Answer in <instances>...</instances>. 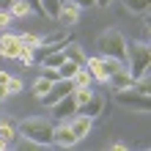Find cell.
Segmentation results:
<instances>
[{"label": "cell", "instance_id": "5bb4252c", "mask_svg": "<svg viewBox=\"0 0 151 151\" xmlns=\"http://www.w3.org/2000/svg\"><path fill=\"white\" fill-rule=\"evenodd\" d=\"M0 137H3L8 146L19 137V132H17V121L11 118V115H0Z\"/></svg>", "mask_w": 151, "mask_h": 151}, {"label": "cell", "instance_id": "52a82bcc", "mask_svg": "<svg viewBox=\"0 0 151 151\" xmlns=\"http://www.w3.org/2000/svg\"><path fill=\"white\" fill-rule=\"evenodd\" d=\"M19 47H22L19 33H8V30H3V36H0V55L8 58V60H17Z\"/></svg>", "mask_w": 151, "mask_h": 151}, {"label": "cell", "instance_id": "603a6c76", "mask_svg": "<svg viewBox=\"0 0 151 151\" xmlns=\"http://www.w3.org/2000/svg\"><path fill=\"white\" fill-rule=\"evenodd\" d=\"M132 88H135V91H140V93H151V80H148V72H146V74H140L135 83H132Z\"/></svg>", "mask_w": 151, "mask_h": 151}, {"label": "cell", "instance_id": "ac0fdd59", "mask_svg": "<svg viewBox=\"0 0 151 151\" xmlns=\"http://www.w3.org/2000/svg\"><path fill=\"white\" fill-rule=\"evenodd\" d=\"M41 8H44V17H50V19H58V11H60V3L63 0H39Z\"/></svg>", "mask_w": 151, "mask_h": 151}, {"label": "cell", "instance_id": "5b68a950", "mask_svg": "<svg viewBox=\"0 0 151 151\" xmlns=\"http://www.w3.org/2000/svg\"><path fill=\"white\" fill-rule=\"evenodd\" d=\"M72 91H74V83H72V80H69V77H58L55 83L50 85V91L41 96V104H44V107H50V104H55L58 99L69 96Z\"/></svg>", "mask_w": 151, "mask_h": 151}, {"label": "cell", "instance_id": "3957f363", "mask_svg": "<svg viewBox=\"0 0 151 151\" xmlns=\"http://www.w3.org/2000/svg\"><path fill=\"white\" fill-rule=\"evenodd\" d=\"M148 60H151L148 41H127V69L135 80L148 72Z\"/></svg>", "mask_w": 151, "mask_h": 151}, {"label": "cell", "instance_id": "9a60e30c", "mask_svg": "<svg viewBox=\"0 0 151 151\" xmlns=\"http://www.w3.org/2000/svg\"><path fill=\"white\" fill-rule=\"evenodd\" d=\"M60 50H63V55H66V60H72V63H77V66H85V52H83V47H80V44H69V41H63V47H60Z\"/></svg>", "mask_w": 151, "mask_h": 151}, {"label": "cell", "instance_id": "d6986e66", "mask_svg": "<svg viewBox=\"0 0 151 151\" xmlns=\"http://www.w3.org/2000/svg\"><path fill=\"white\" fill-rule=\"evenodd\" d=\"M8 14L11 17H28L30 14V3L28 0H14V3L8 6Z\"/></svg>", "mask_w": 151, "mask_h": 151}, {"label": "cell", "instance_id": "8fae6325", "mask_svg": "<svg viewBox=\"0 0 151 151\" xmlns=\"http://www.w3.org/2000/svg\"><path fill=\"white\" fill-rule=\"evenodd\" d=\"M77 113H85V115H91V118L102 115V113H104V96L93 91V93H91V99H88L83 107H77Z\"/></svg>", "mask_w": 151, "mask_h": 151}, {"label": "cell", "instance_id": "ba28073f", "mask_svg": "<svg viewBox=\"0 0 151 151\" xmlns=\"http://www.w3.org/2000/svg\"><path fill=\"white\" fill-rule=\"evenodd\" d=\"M50 110H52V118H58V121H69V118L77 113V102H74V96L69 93V96H63V99H58L55 104H50Z\"/></svg>", "mask_w": 151, "mask_h": 151}, {"label": "cell", "instance_id": "484cf974", "mask_svg": "<svg viewBox=\"0 0 151 151\" xmlns=\"http://www.w3.org/2000/svg\"><path fill=\"white\" fill-rule=\"evenodd\" d=\"M19 41L28 47H41V36L39 33H19Z\"/></svg>", "mask_w": 151, "mask_h": 151}, {"label": "cell", "instance_id": "f546056e", "mask_svg": "<svg viewBox=\"0 0 151 151\" xmlns=\"http://www.w3.org/2000/svg\"><path fill=\"white\" fill-rule=\"evenodd\" d=\"M72 3H77L80 8H88V6H93V0H72Z\"/></svg>", "mask_w": 151, "mask_h": 151}, {"label": "cell", "instance_id": "2e32d148", "mask_svg": "<svg viewBox=\"0 0 151 151\" xmlns=\"http://www.w3.org/2000/svg\"><path fill=\"white\" fill-rule=\"evenodd\" d=\"M63 41H69V33H66V28H60L50 36H41V47H63Z\"/></svg>", "mask_w": 151, "mask_h": 151}, {"label": "cell", "instance_id": "44dd1931", "mask_svg": "<svg viewBox=\"0 0 151 151\" xmlns=\"http://www.w3.org/2000/svg\"><path fill=\"white\" fill-rule=\"evenodd\" d=\"M50 85H52V80H47V77L41 74V77L36 80V83H33V96H36V99H41V96L50 91Z\"/></svg>", "mask_w": 151, "mask_h": 151}, {"label": "cell", "instance_id": "d4e9b609", "mask_svg": "<svg viewBox=\"0 0 151 151\" xmlns=\"http://www.w3.org/2000/svg\"><path fill=\"white\" fill-rule=\"evenodd\" d=\"M77 69H80L77 63H72V60H63V63H60V66H58V74H60V77H69V80H72V77H74V72H77Z\"/></svg>", "mask_w": 151, "mask_h": 151}, {"label": "cell", "instance_id": "30bf717a", "mask_svg": "<svg viewBox=\"0 0 151 151\" xmlns=\"http://www.w3.org/2000/svg\"><path fill=\"white\" fill-rule=\"evenodd\" d=\"M80 8L77 3H72V0H63L60 3V11H58V22L63 25V28H72V25H77V19H80Z\"/></svg>", "mask_w": 151, "mask_h": 151}, {"label": "cell", "instance_id": "9c48e42d", "mask_svg": "<svg viewBox=\"0 0 151 151\" xmlns=\"http://www.w3.org/2000/svg\"><path fill=\"white\" fill-rule=\"evenodd\" d=\"M69 127H72V132H74V137H77V140H83V137L91 135V129H93V118H91V115H85V113H74L72 118H69Z\"/></svg>", "mask_w": 151, "mask_h": 151}, {"label": "cell", "instance_id": "7c38bea8", "mask_svg": "<svg viewBox=\"0 0 151 151\" xmlns=\"http://www.w3.org/2000/svg\"><path fill=\"white\" fill-rule=\"evenodd\" d=\"M85 69H88V74H91V80H96V83H107V72H104L102 55L85 58Z\"/></svg>", "mask_w": 151, "mask_h": 151}, {"label": "cell", "instance_id": "4dcf8cb0", "mask_svg": "<svg viewBox=\"0 0 151 151\" xmlns=\"http://www.w3.org/2000/svg\"><path fill=\"white\" fill-rule=\"evenodd\" d=\"M107 148H113V151H124V148H127V146H124V143H110Z\"/></svg>", "mask_w": 151, "mask_h": 151}, {"label": "cell", "instance_id": "83f0119b", "mask_svg": "<svg viewBox=\"0 0 151 151\" xmlns=\"http://www.w3.org/2000/svg\"><path fill=\"white\" fill-rule=\"evenodd\" d=\"M8 25H11V14L0 8V30H8Z\"/></svg>", "mask_w": 151, "mask_h": 151}, {"label": "cell", "instance_id": "836d02e7", "mask_svg": "<svg viewBox=\"0 0 151 151\" xmlns=\"http://www.w3.org/2000/svg\"><path fill=\"white\" fill-rule=\"evenodd\" d=\"M8 77H11L8 72H0V85H6V83H8Z\"/></svg>", "mask_w": 151, "mask_h": 151}, {"label": "cell", "instance_id": "6da1fadb", "mask_svg": "<svg viewBox=\"0 0 151 151\" xmlns=\"http://www.w3.org/2000/svg\"><path fill=\"white\" fill-rule=\"evenodd\" d=\"M52 127L55 124L44 115H30L17 124V132H19V137L33 140L36 146H52Z\"/></svg>", "mask_w": 151, "mask_h": 151}, {"label": "cell", "instance_id": "4fadbf2b", "mask_svg": "<svg viewBox=\"0 0 151 151\" xmlns=\"http://www.w3.org/2000/svg\"><path fill=\"white\" fill-rule=\"evenodd\" d=\"M107 83L113 85V91H121V88H129L132 83H135V77L129 74V69H127V66H121L118 72H113V74L107 77Z\"/></svg>", "mask_w": 151, "mask_h": 151}, {"label": "cell", "instance_id": "277c9868", "mask_svg": "<svg viewBox=\"0 0 151 151\" xmlns=\"http://www.w3.org/2000/svg\"><path fill=\"white\" fill-rule=\"evenodd\" d=\"M115 102L121 104V107H129L132 113H148L151 110V99L148 93H140L135 88H121V91H115Z\"/></svg>", "mask_w": 151, "mask_h": 151}, {"label": "cell", "instance_id": "ffe728a7", "mask_svg": "<svg viewBox=\"0 0 151 151\" xmlns=\"http://www.w3.org/2000/svg\"><path fill=\"white\" fill-rule=\"evenodd\" d=\"M33 52H36V47H28V44H22L19 47V55H17V60L19 63H25V66H33L36 60H33Z\"/></svg>", "mask_w": 151, "mask_h": 151}, {"label": "cell", "instance_id": "d6a6232c", "mask_svg": "<svg viewBox=\"0 0 151 151\" xmlns=\"http://www.w3.org/2000/svg\"><path fill=\"white\" fill-rule=\"evenodd\" d=\"M8 99V91H6V85H0V102H6Z\"/></svg>", "mask_w": 151, "mask_h": 151}, {"label": "cell", "instance_id": "7402d4cb", "mask_svg": "<svg viewBox=\"0 0 151 151\" xmlns=\"http://www.w3.org/2000/svg\"><path fill=\"white\" fill-rule=\"evenodd\" d=\"M72 83H74V88H80V85H91L93 80H91V74H88L85 66H80L77 72H74V77H72Z\"/></svg>", "mask_w": 151, "mask_h": 151}, {"label": "cell", "instance_id": "f1b7e54d", "mask_svg": "<svg viewBox=\"0 0 151 151\" xmlns=\"http://www.w3.org/2000/svg\"><path fill=\"white\" fill-rule=\"evenodd\" d=\"M41 74H44V77H47V80H52V83H55V80L60 77V74H58V69H47V66H44V69H41Z\"/></svg>", "mask_w": 151, "mask_h": 151}, {"label": "cell", "instance_id": "8992f818", "mask_svg": "<svg viewBox=\"0 0 151 151\" xmlns=\"http://www.w3.org/2000/svg\"><path fill=\"white\" fill-rule=\"evenodd\" d=\"M80 140L74 137L72 127H69V121H58L55 127H52V146H60V148H74Z\"/></svg>", "mask_w": 151, "mask_h": 151}, {"label": "cell", "instance_id": "e0dca14e", "mask_svg": "<svg viewBox=\"0 0 151 151\" xmlns=\"http://www.w3.org/2000/svg\"><path fill=\"white\" fill-rule=\"evenodd\" d=\"M121 3L127 6V11H132V14H148L151 0H121Z\"/></svg>", "mask_w": 151, "mask_h": 151}, {"label": "cell", "instance_id": "4316f807", "mask_svg": "<svg viewBox=\"0 0 151 151\" xmlns=\"http://www.w3.org/2000/svg\"><path fill=\"white\" fill-rule=\"evenodd\" d=\"M6 91H8V96L19 93V91H22V80H19V77H8V83H6Z\"/></svg>", "mask_w": 151, "mask_h": 151}, {"label": "cell", "instance_id": "1f68e13d", "mask_svg": "<svg viewBox=\"0 0 151 151\" xmlns=\"http://www.w3.org/2000/svg\"><path fill=\"white\" fill-rule=\"evenodd\" d=\"M110 3H113V0H93V6H102V8H107Z\"/></svg>", "mask_w": 151, "mask_h": 151}, {"label": "cell", "instance_id": "7a4b0ae2", "mask_svg": "<svg viewBox=\"0 0 151 151\" xmlns=\"http://www.w3.org/2000/svg\"><path fill=\"white\" fill-rule=\"evenodd\" d=\"M96 47H99V55L115 58L121 63H127V36L115 28H107L96 36Z\"/></svg>", "mask_w": 151, "mask_h": 151}, {"label": "cell", "instance_id": "e575fe53", "mask_svg": "<svg viewBox=\"0 0 151 151\" xmlns=\"http://www.w3.org/2000/svg\"><path fill=\"white\" fill-rule=\"evenodd\" d=\"M3 148H8V143H6V140H3V137H0V151H3Z\"/></svg>", "mask_w": 151, "mask_h": 151}, {"label": "cell", "instance_id": "cb8c5ba5", "mask_svg": "<svg viewBox=\"0 0 151 151\" xmlns=\"http://www.w3.org/2000/svg\"><path fill=\"white\" fill-rule=\"evenodd\" d=\"M102 63H104V72H107V77L113 72H118L121 66H127V63H121V60H115V58H107V55H102Z\"/></svg>", "mask_w": 151, "mask_h": 151}]
</instances>
